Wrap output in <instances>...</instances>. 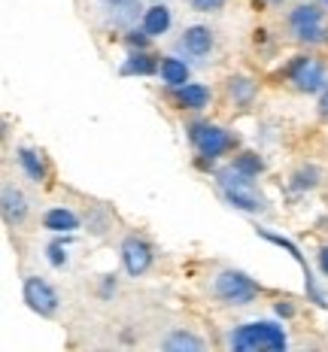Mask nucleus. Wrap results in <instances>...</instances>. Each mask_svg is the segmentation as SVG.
Returning <instances> with one entry per match:
<instances>
[{"label": "nucleus", "instance_id": "nucleus-19", "mask_svg": "<svg viewBox=\"0 0 328 352\" xmlns=\"http://www.w3.org/2000/svg\"><path fill=\"white\" fill-rule=\"evenodd\" d=\"M322 182V170L316 164H301L295 173L289 176V188L292 192H313Z\"/></svg>", "mask_w": 328, "mask_h": 352}, {"label": "nucleus", "instance_id": "nucleus-7", "mask_svg": "<svg viewBox=\"0 0 328 352\" xmlns=\"http://www.w3.org/2000/svg\"><path fill=\"white\" fill-rule=\"evenodd\" d=\"M21 298H25L28 310L40 319H58V313L64 307L58 285L43 274H25V280H21Z\"/></svg>", "mask_w": 328, "mask_h": 352}, {"label": "nucleus", "instance_id": "nucleus-6", "mask_svg": "<svg viewBox=\"0 0 328 352\" xmlns=\"http://www.w3.org/2000/svg\"><path fill=\"white\" fill-rule=\"evenodd\" d=\"M280 76L289 91L301 94V98H319L328 85V61L313 49H301L283 64Z\"/></svg>", "mask_w": 328, "mask_h": 352}, {"label": "nucleus", "instance_id": "nucleus-23", "mask_svg": "<svg viewBox=\"0 0 328 352\" xmlns=\"http://www.w3.org/2000/svg\"><path fill=\"white\" fill-rule=\"evenodd\" d=\"M316 3H319V6H322V10H325V12H328V0H316Z\"/></svg>", "mask_w": 328, "mask_h": 352}, {"label": "nucleus", "instance_id": "nucleus-9", "mask_svg": "<svg viewBox=\"0 0 328 352\" xmlns=\"http://www.w3.org/2000/svg\"><path fill=\"white\" fill-rule=\"evenodd\" d=\"M0 216H3V225L10 231H25L31 225L34 204L21 182L3 179V186H0Z\"/></svg>", "mask_w": 328, "mask_h": 352}, {"label": "nucleus", "instance_id": "nucleus-2", "mask_svg": "<svg viewBox=\"0 0 328 352\" xmlns=\"http://www.w3.org/2000/svg\"><path fill=\"white\" fill-rule=\"evenodd\" d=\"M222 346L231 352H286L292 346L289 328L276 319H250L225 328Z\"/></svg>", "mask_w": 328, "mask_h": 352}, {"label": "nucleus", "instance_id": "nucleus-11", "mask_svg": "<svg viewBox=\"0 0 328 352\" xmlns=\"http://www.w3.org/2000/svg\"><path fill=\"white\" fill-rule=\"evenodd\" d=\"M94 16L104 21L107 28L116 31H131V28L140 25L146 3L143 0H89Z\"/></svg>", "mask_w": 328, "mask_h": 352}, {"label": "nucleus", "instance_id": "nucleus-16", "mask_svg": "<svg viewBox=\"0 0 328 352\" xmlns=\"http://www.w3.org/2000/svg\"><path fill=\"white\" fill-rule=\"evenodd\" d=\"M155 73H158V79H162V85L171 91V88H179L192 79V61H186L179 52L162 55L155 61Z\"/></svg>", "mask_w": 328, "mask_h": 352}, {"label": "nucleus", "instance_id": "nucleus-5", "mask_svg": "<svg viewBox=\"0 0 328 352\" xmlns=\"http://www.w3.org/2000/svg\"><path fill=\"white\" fill-rule=\"evenodd\" d=\"M207 295L225 310H240V307L255 304L265 295V289L240 267H216L207 280Z\"/></svg>", "mask_w": 328, "mask_h": 352}, {"label": "nucleus", "instance_id": "nucleus-1", "mask_svg": "<svg viewBox=\"0 0 328 352\" xmlns=\"http://www.w3.org/2000/svg\"><path fill=\"white\" fill-rule=\"evenodd\" d=\"M213 186H216L219 197L237 212H246V216H265V212L271 210V201H267L259 176L243 170V167L234 164L231 158L222 161V164L213 170Z\"/></svg>", "mask_w": 328, "mask_h": 352}, {"label": "nucleus", "instance_id": "nucleus-8", "mask_svg": "<svg viewBox=\"0 0 328 352\" xmlns=\"http://www.w3.org/2000/svg\"><path fill=\"white\" fill-rule=\"evenodd\" d=\"M173 52H179L186 61H192V64H210L219 52V36L210 25L192 21V25H186L179 31L177 43H173Z\"/></svg>", "mask_w": 328, "mask_h": 352}, {"label": "nucleus", "instance_id": "nucleus-13", "mask_svg": "<svg viewBox=\"0 0 328 352\" xmlns=\"http://www.w3.org/2000/svg\"><path fill=\"white\" fill-rule=\"evenodd\" d=\"M155 346L162 352H204L210 349V340L204 334H198L195 328H167L155 337Z\"/></svg>", "mask_w": 328, "mask_h": 352}, {"label": "nucleus", "instance_id": "nucleus-15", "mask_svg": "<svg viewBox=\"0 0 328 352\" xmlns=\"http://www.w3.org/2000/svg\"><path fill=\"white\" fill-rule=\"evenodd\" d=\"M16 167L25 182H34V186H46L49 182L46 155L36 146H16Z\"/></svg>", "mask_w": 328, "mask_h": 352}, {"label": "nucleus", "instance_id": "nucleus-4", "mask_svg": "<svg viewBox=\"0 0 328 352\" xmlns=\"http://www.w3.org/2000/svg\"><path fill=\"white\" fill-rule=\"evenodd\" d=\"M283 31L295 46L319 49L328 43V12L316 0H289L283 12Z\"/></svg>", "mask_w": 328, "mask_h": 352}, {"label": "nucleus", "instance_id": "nucleus-22", "mask_svg": "<svg viewBox=\"0 0 328 352\" xmlns=\"http://www.w3.org/2000/svg\"><path fill=\"white\" fill-rule=\"evenodd\" d=\"M316 116H319V122L328 124V85H325V91L316 98Z\"/></svg>", "mask_w": 328, "mask_h": 352}, {"label": "nucleus", "instance_id": "nucleus-10", "mask_svg": "<svg viewBox=\"0 0 328 352\" xmlns=\"http://www.w3.org/2000/svg\"><path fill=\"white\" fill-rule=\"evenodd\" d=\"M119 261L128 280H143L152 267H155V249L143 237V234H125L119 240Z\"/></svg>", "mask_w": 328, "mask_h": 352}, {"label": "nucleus", "instance_id": "nucleus-12", "mask_svg": "<svg viewBox=\"0 0 328 352\" xmlns=\"http://www.w3.org/2000/svg\"><path fill=\"white\" fill-rule=\"evenodd\" d=\"M167 94H171L173 107L182 109V113H188V116H204V109L213 104V88L198 82V79H188L186 85L171 88Z\"/></svg>", "mask_w": 328, "mask_h": 352}, {"label": "nucleus", "instance_id": "nucleus-21", "mask_svg": "<svg viewBox=\"0 0 328 352\" xmlns=\"http://www.w3.org/2000/svg\"><path fill=\"white\" fill-rule=\"evenodd\" d=\"M316 270L322 274V280H328V243H322V246H316Z\"/></svg>", "mask_w": 328, "mask_h": 352}, {"label": "nucleus", "instance_id": "nucleus-14", "mask_svg": "<svg viewBox=\"0 0 328 352\" xmlns=\"http://www.w3.org/2000/svg\"><path fill=\"white\" fill-rule=\"evenodd\" d=\"M259 94H261V85L250 73H231V76L225 79V100L234 109H252Z\"/></svg>", "mask_w": 328, "mask_h": 352}, {"label": "nucleus", "instance_id": "nucleus-3", "mask_svg": "<svg viewBox=\"0 0 328 352\" xmlns=\"http://www.w3.org/2000/svg\"><path fill=\"white\" fill-rule=\"evenodd\" d=\"M186 140H188L192 155L204 161V164H219V161L231 158L240 149V137L228 124L204 119V116H195V119L186 124Z\"/></svg>", "mask_w": 328, "mask_h": 352}, {"label": "nucleus", "instance_id": "nucleus-18", "mask_svg": "<svg viewBox=\"0 0 328 352\" xmlns=\"http://www.w3.org/2000/svg\"><path fill=\"white\" fill-rule=\"evenodd\" d=\"M40 225L46 231H76L79 225H83V219H79L70 207H52L40 216Z\"/></svg>", "mask_w": 328, "mask_h": 352}, {"label": "nucleus", "instance_id": "nucleus-17", "mask_svg": "<svg viewBox=\"0 0 328 352\" xmlns=\"http://www.w3.org/2000/svg\"><path fill=\"white\" fill-rule=\"evenodd\" d=\"M140 28L152 36V40H158V36L171 34V28H173V10H171L167 3H149V6L143 10Z\"/></svg>", "mask_w": 328, "mask_h": 352}, {"label": "nucleus", "instance_id": "nucleus-20", "mask_svg": "<svg viewBox=\"0 0 328 352\" xmlns=\"http://www.w3.org/2000/svg\"><path fill=\"white\" fill-rule=\"evenodd\" d=\"M228 3L231 0H186V6L192 12H198V16H216V12H222Z\"/></svg>", "mask_w": 328, "mask_h": 352}]
</instances>
